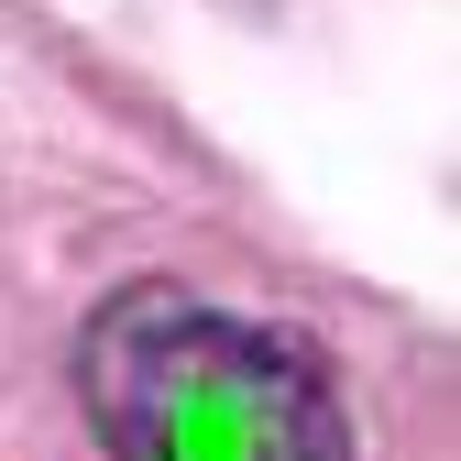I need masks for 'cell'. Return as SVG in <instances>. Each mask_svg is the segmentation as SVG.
I'll list each match as a JSON object with an SVG mask.
<instances>
[{
    "label": "cell",
    "instance_id": "1",
    "mask_svg": "<svg viewBox=\"0 0 461 461\" xmlns=\"http://www.w3.org/2000/svg\"><path fill=\"white\" fill-rule=\"evenodd\" d=\"M110 461H352L330 363L198 285H122L77 340Z\"/></svg>",
    "mask_w": 461,
    "mask_h": 461
}]
</instances>
